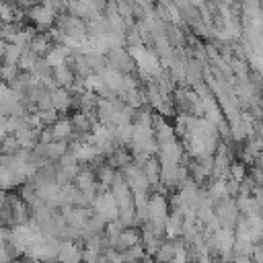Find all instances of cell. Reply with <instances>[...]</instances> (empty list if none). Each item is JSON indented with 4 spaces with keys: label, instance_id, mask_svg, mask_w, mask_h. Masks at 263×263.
Here are the masks:
<instances>
[{
    "label": "cell",
    "instance_id": "22",
    "mask_svg": "<svg viewBox=\"0 0 263 263\" xmlns=\"http://www.w3.org/2000/svg\"><path fill=\"white\" fill-rule=\"evenodd\" d=\"M99 253L97 251H90V249H82V263H97L99 261Z\"/></svg>",
    "mask_w": 263,
    "mask_h": 263
},
{
    "label": "cell",
    "instance_id": "4",
    "mask_svg": "<svg viewBox=\"0 0 263 263\" xmlns=\"http://www.w3.org/2000/svg\"><path fill=\"white\" fill-rule=\"evenodd\" d=\"M55 261L58 263H82V245L74 240H60Z\"/></svg>",
    "mask_w": 263,
    "mask_h": 263
},
{
    "label": "cell",
    "instance_id": "12",
    "mask_svg": "<svg viewBox=\"0 0 263 263\" xmlns=\"http://www.w3.org/2000/svg\"><path fill=\"white\" fill-rule=\"evenodd\" d=\"M152 123H154V111H152V109H148V107L136 109L134 119H132V125L144 127V129H152Z\"/></svg>",
    "mask_w": 263,
    "mask_h": 263
},
{
    "label": "cell",
    "instance_id": "8",
    "mask_svg": "<svg viewBox=\"0 0 263 263\" xmlns=\"http://www.w3.org/2000/svg\"><path fill=\"white\" fill-rule=\"evenodd\" d=\"M49 129H51V136H53L55 142H68V138L72 136V125H70L68 115L58 117V121L53 125H49Z\"/></svg>",
    "mask_w": 263,
    "mask_h": 263
},
{
    "label": "cell",
    "instance_id": "6",
    "mask_svg": "<svg viewBox=\"0 0 263 263\" xmlns=\"http://www.w3.org/2000/svg\"><path fill=\"white\" fill-rule=\"evenodd\" d=\"M51 76H53V82L58 84V88H70L72 82L76 80V76H74V72H72V68L68 64H62V66L53 68Z\"/></svg>",
    "mask_w": 263,
    "mask_h": 263
},
{
    "label": "cell",
    "instance_id": "11",
    "mask_svg": "<svg viewBox=\"0 0 263 263\" xmlns=\"http://www.w3.org/2000/svg\"><path fill=\"white\" fill-rule=\"evenodd\" d=\"M173 257H175V238H173V240L162 238V242H160L158 251L154 253L152 261H154V263H171Z\"/></svg>",
    "mask_w": 263,
    "mask_h": 263
},
{
    "label": "cell",
    "instance_id": "5",
    "mask_svg": "<svg viewBox=\"0 0 263 263\" xmlns=\"http://www.w3.org/2000/svg\"><path fill=\"white\" fill-rule=\"evenodd\" d=\"M70 101H72V95H70L68 88H55V90H51V109L60 117H66L70 113Z\"/></svg>",
    "mask_w": 263,
    "mask_h": 263
},
{
    "label": "cell",
    "instance_id": "3",
    "mask_svg": "<svg viewBox=\"0 0 263 263\" xmlns=\"http://www.w3.org/2000/svg\"><path fill=\"white\" fill-rule=\"evenodd\" d=\"M55 12L43 8L41 4H33V8L27 10V21H31V25L37 29V33H45L55 25Z\"/></svg>",
    "mask_w": 263,
    "mask_h": 263
},
{
    "label": "cell",
    "instance_id": "21",
    "mask_svg": "<svg viewBox=\"0 0 263 263\" xmlns=\"http://www.w3.org/2000/svg\"><path fill=\"white\" fill-rule=\"evenodd\" d=\"M251 261H253V263H263V249H261V242L253 245V249H251Z\"/></svg>",
    "mask_w": 263,
    "mask_h": 263
},
{
    "label": "cell",
    "instance_id": "14",
    "mask_svg": "<svg viewBox=\"0 0 263 263\" xmlns=\"http://www.w3.org/2000/svg\"><path fill=\"white\" fill-rule=\"evenodd\" d=\"M37 60H39V58H37L31 49H23V53H21V58H18V62H16L18 72H33Z\"/></svg>",
    "mask_w": 263,
    "mask_h": 263
},
{
    "label": "cell",
    "instance_id": "2",
    "mask_svg": "<svg viewBox=\"0 0 263 263\" xmlns=\"http://www.w3.org/2000/svg\"><path fill=\"white\" fill-rule=\"evenodd\" d=\"M214 216H216L220 228H230V230H232L240 214H238V208H236L234 199L228 197V199H224V201L214 203Z\"/></svg>",
    "mask_w": 263,
    "mask_h": 263
},
{
    "label": "cell",
    "instance_id": "7",
    "mask_svg": "<svg viewBox=\"0 0 263 263\" xmlns=\"http://www.w3.org/2000/svg\"><path fill=\"white\" fill-rule=\"evenodd\" d=\"M115 168L113 166H109L107 162H101L97 168H95V181H97V185L101 187V189H109L111 187V183H113V179H115Z\"/></svg>",
    "mask_w": 263,
    "mask_h": 263
},
{
    "label": "cell",
    "instance_id": "18",
    "mask_svg": "<svg viewBox=\"0 0 263 263\" xmlns=\"http://www.w3.org/2000/svg\"><path fill=\"white\" fill-rule=\"evenodd\" d=\"M14 2H0V25L4 23H14Z\"/></svg>",
    "mask_w": 263,
    "mask_h": 263
},
{
    "label": "cell",
    "instance_id": "17",
    "mask_svg": "<svg viewBox=\"0 0 263 263\" xmlns=\"http://www.w3.org/2000/svg\"><path fill=\"white\" fill-rule=\"evenodd\" d=\"M0 150H2V154H6V156H14L21 148H18V142H16L14 136H4V138L0 140Z\"/></svg>",
    "mask_w": 263,
    "mask_h": 263
},
{
    "label": "cell",
    "instance_id": "15",
    "mask_svg": "<svg viewBox=\"0 0 263 263\" xmlns=\"http://www.w3.org/2000/svg\"><path fill=\"white\" fill-rule=\"evenodd\" d=\"M21 53H23V49H18V47L12 45V43H6V45H4V51H2L0 64H4V66H16Z\"/></svg>",
    "mask_w": 263,
    "mask_h": 263
},
{
    "label": "cell",
    "instance_id": "9",
    "mask_svg": "<svg viewBox=\"0 0 263 263\" xmlns=\"http://www.w3.org/2000/svg\"><path fill=\"white\" fill-rule=\"evenodd\" d=\"M105 162H107L109 166H113L115 171H121V168H125L127 164H132V154H129L127 148H115V152H113L111 156H107Z\"/></svg>",
    "mask_w": 263,
    "mask_h": 263
},
{
    "label": "cell",
    "instance_id": "1",
    "mask_svg": "<svg viewBox=\"0 0 263 263\" xmlns=\"http://www.w3.org/2000/svg\"><path fill=\"white\" fill-rule=\"evenodd\" d=\"M105 62L109 68L117 70L119 74H136V62L129 58L125 47H115L105 53Z\"/></svg>",
    "mask_w": 263,
    "mask_h": 263
},
{
    "label": "cell",
    "instance_id": "24",
    "mask_svg": "<svg viewBox=\"0 0 263 263\" xmlns=\"http://www.w3.org/2000/svg\"><path fill=\"white\" fill-rule=\"evenodd\" d=\"M97 263H109V261H107V259H105V257H103V255H101V257H99V261H97Z\"/></svg>",
    "mask_w": 263,
    "mask_h": 263
},
{
    "label": "cell",
    "instance_id": "19",
    "mask_svg": "<svg viewBox=\"0 0 263 263\" xmlns=\"http://www.w3.org/2000/svg\"><path fill=\"white\" fill-rule=\"evenodd\" d=\"M18 76V68L16 66H4L0 64V82L2 84H10L12 80H16Z\"/></svg>",
    "mask_w": 263,
    "mask_h": 263
},
{
    "label": "cell",
    "instance_id": "10",
    "mask_svg": "<svg viewBox=\"0 0 263 263\" xmlns=\"http://www.w3.org/2000/svg\"><path fill=\"white\" fill-rule=\"evenodd\" d=\"M140 171H142V175L146 177V181L150 183V187L156 185V183H160V164H158L156 156H150V158L144 162V166H142Z\"/></svg>",
    "mask_w": 263,
    "mask_h": 263
},
{
    "label": "cell",
    "instance_id": "16",
    "mask_svg": "<svg viewBox=\"0 0 263 263\" xmlns=\"http://www.w3.org/2000/svg\"><path fill=\"white\" fill-rule=\"evenodd\" d=\"M247 173H249V166H247V164H242L240 160H232V162H230V166H228V177H230V179H234V181H238V183L247 177Z\"/></svg>",
    "mask_w": 263,
    "mask_h": 263
},
{
    "label": "cell",
    "instance_id": "20",
    "mask_svg": "<svg viewBox=\"0 0 263 263\" xmlns=\"http://www.w3.org/2000/svg\"><path fill=\"white\" fill-rule=\"evenodd\" d=\"M49 109H51V92L49 90H43L41 97L35 103V111H49Z\"/></svg>",
    "mask_w": 263,
    "mask_h": 263
},
{
    "label": "cell",
    "instance_id": "23",
    "mask_svg": "<svg viewBox=\"0 0 263 263\" xmlns=\"http://www.w3.org/2000/svg\"><path fill=\"white\" fill-rule=\"evenodd\" d=\"M134 263H154V261H152V257H144V259H140V261H134Z\"/></svg>",
    "mask_w": 263,
    "mask_h": 263
},
{
    "label": "cell",
    "instance_id": "13",
    "mask_svg": "<svg viewBox=\"0 0 263 263\" xmlns=\"http://www.w3.org/2000/svg\"><path fill=\"white\" fill-rule=\"evenodd\" d=\"M27 49H31L37 58H45V53L51 49V43H49V39L45 37V33H37V35L31 39V43H29Z\"/></svg>",
    "mask_w": 263,
    "mask_h": 263
}]
</instances>
